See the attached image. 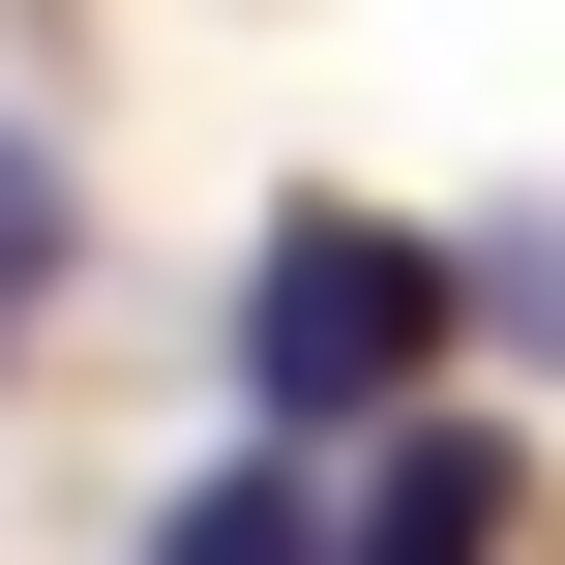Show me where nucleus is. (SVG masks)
<instances>
[{
	"mask_svg": "<svg viewBox=\"0 0 565 565\" xmlns=\"http://www.w3.org/2000/svg\"><path fill=\"white\" fill-rule=\"evenodd\" d=\"M30 268H60V149L0 119V298H30Z\"/></svg>",
	"mask_w": 565,
	"mask_h": 565,
	"instance_id": "20e7f679",
	"label": "nucleus"
},
{
	"mask_svg": "<svg viewBox=\"0 0 565 565\" xmlns=\"http://www.w3.org/2000/svg\"><path fill=\"white\" fill-rule=\"evenodd\" d=\"M447 328H477V268L387 238V209H298V238L238 268V387H268V447H387Z\"/></svg>",
	"mask_w": 565,
	"mask_h": 565,
	"instance_id": "f257e3e1",
	"label": "nucleus"
},
{
	"mask_svg": "<svg viewBox=\"0 0 565 565\" xmlns=\"http://www.w3.org/2000/svg\"><path fill=\"white\" fill-rule=\"evenodd\" d=\"M149 565H328V447H238V477H179V536Z\"/></svg>",
	"mask_w": 565,
	"mask_h": 565,
	"instance_id": "7ed1b4c3",
	"label": "nucleus"
},
{
	"mask_svg": "<svg viewBox=\"0 0 565 565\" xmlns=\"http://www.w3.org/2000/svg\"><path fill=\"white\" fill-rule=\"evenodd\" d=\"M477 536H507V447H477V417H387L358 507H328V565H477Z\"/></svg>",
	"mask_w": 565,
	"mask_h": 565,
	"instance_id": "f03ea898",
	"label": "nucleus"
}]
</instances>
